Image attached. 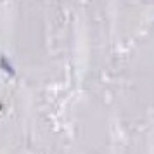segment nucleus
Segmentation results:
<instances>
[]
</instances>
